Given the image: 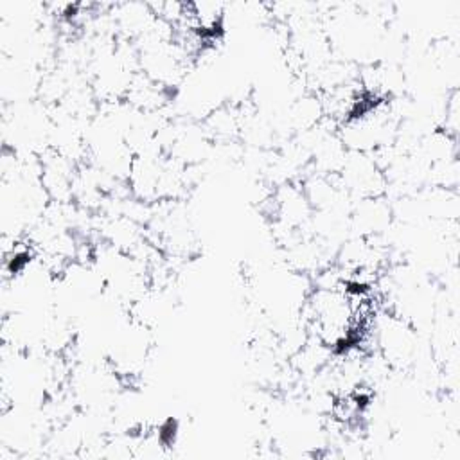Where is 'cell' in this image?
Returning <instances> with one entry per match:
<instances>
[{
	"label": "cell",
	"mask_w": 460,
	"mask_h": 460,
	"mask_svg": "<svg viewBox=\"0 0 460 460\" xmlns=\"http://www.w3.org/2000/svg\"><path fill=\"white\" fill-rule=\"evenodd\" d=\"M341 187L354 198L386 196V178L370 153L347 151L343 165L336 174Z\"/></svg>",
	"instance_id": "cell-1"
}]
</instances>
